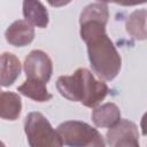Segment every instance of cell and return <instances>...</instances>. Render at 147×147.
Returning a JSON list of instances; mask_svg holds the SVG:
<instances>
[{
    "mask_svg": "<svg viewBox=\"0 0 147 147\" xmlns=\"http://www.w3.org/2000/svg\"><path fill=\"white\" fill-rule=\"evenodd\" d=\"M80 38L86 42L92 70L102 80H113L121 70L122 59L114 42L106 33L107 23L79 21Z\"/></svg>",
    "mask_w": 147,
    "mask_h": 147,
    "instance_id": "obj_1",
    "label": "cell"
},
{
    "mask_svg": "<svg viewBox=\"0 0 147 147\" xmlns=\"http://www.w3.org/2000/svg\"><path fill=\"white\" fill-rule=\"evenodd\" d=\"M56 88L65 99L80 102L85 107L96 108L108 94V86L103 80L94 78L85 68L77 69L71 76H61L56 80Z\"/></svg>",
    "mask_w": 147,
    "mask_h": 147,
    "instance_id": "obj_2",
    "label": "cell"
},
{
    "mask_svg": "<svg viewBox=\"0 0 147 147\" xmlns=\"http://www.w3.org/2000/svg\"><path fill=\"white\" fill-rule=\"evenodd\" d=\"M24 131L30 147H63V140L48 119L38 111L29 113L24 119Z\"/></svg>",
    "mask_w": 147,
    "mask_h": 147,
    "instance_id": "obj_3",
    "label": "cell"
},
{
    "mask_svg": "<svg viewBox=\"0 0 147 147\" xmlns=\"http://www.w3.org/2000/svg\"><path fill=\"white\" fill-rule=\"evenodd\" d=\"M56 130L68 147H87L100 134L96 129L80 121L63 122Z\"/></svg>",
    "mask_w": 147,
    "mask_h": 147,
    "instance_id": "obj_4",
    "label": "cell"
},
{
    "mask_svg": "<svg viewBox=\"0 0 147 147\" xmlns=\"http://www.w3.org/2000/svg\"><path fill=\"white\" fill-rule=\"evenodd\" d=\"M24 71L28 79H34L47 83L53 74V63L47 53L34 49L29 53L24 60Z\"/></svg>",
    "mask_w": 147,
    "mask_h": 147,
    "instance_id": "obj_5",
    "label": "cell"
},
{
    "mask_svg": "<svg viewBox=\"0 0 147 147\" xmlns=\"http://www.w3.org/2000/svg\"><path fill=\"white\" fill-rule=\"evenodd\" d=\"M106 140L110 147H140L138 127L129 119H121L110 127L107 131Z\"/></svg>",
    "mask_w": 147,
    "mask_h": 147,
    "instance_id": "obj_6",
    "label": "cell"
},
{
    "mask_svg": "<svg viewBox=\"0 0 147 147\" xmlns=\"http://www.w3.org/2000/svg\"><path fill=\"white\" fill-rule=\"evenodd\" d=\"M5 37L7 42L10 45L15 47H23L32 42L34 38V29L26 21L17 20L7 28Z\"/></svg>",
    "mask_w": 147,
    "mask_h": 147,
    "instance_id": "obj_7",
    "label": "cell"
},
{
    "mask_svg": "<svg viewBox=\"0 0 147 147\" xmlns=\"http://www.w3.org/2000/svg\"><path fill=\"white\" fill-rule=\"evenodd\" d=\"M92 121L99 127H113L121 121V110L113 103L108 102L94 108L92 113Z\"/></svg>",
    "mask_w": 147,
    "mask_h": 147,
    "instance_id": "obj_8",
    "label": "cell"
},
{
    "mask_svg": "<svg viewBox=\"0 0 147 147\" xmlns=\"http://www.w3.org/2000/svg\"><path fill=\"white\" fill-rule=\"evenodd\" d=\"M23 15L28 23L37 28H46L48 25V13L40 1L25 0L23 1Z\"/></svg>",
    "mask_w": 147,
    "mask_h": 147,
    "instance_id": "obj_9",
    "label": "cell"
},
{
    "mask_svg": "<svg viewBox=\"0 0 147 147\" xmlns=\"http://www.w3.org/2000/svg\"><path fill=\"white\" fill-rule=\"evenodd\" d=\"M1 77H0V82H1V86L2 87H7L13 85V83L17 79V77L21 74V62L20 60L13 54V53H8L5 52L1 54Z\"/></svg>",
    "mask_w": 147,
    "mask_h": 147,
    "instance_id": "obj_10",
    "label": "cell"
},
{
    "mask_svg": "<svg viewBox=\"0 0 147 147\" xmlns=\"http://www.w3.org/2000/svg\"><path fill=\"white\" fill-rule=\"evenodd\" d=\"M126 32L137 40L147 39V10L137 9L132 11L125 22Z\"/></svg>",
    "mask_w": 147,
    "mask_h": 147,
    "instance_id": "obj_11",
    "label": "cell"
},
{
    "mask_svg": "<svg viewBox=\"0 0 147 147\" xmlns=\"http://www.w3.org/2000/svg\"><path fill=\"white\" fill-rule=\"evenodd\" d=\"M0 116L2 119L15 121L22 110V101L18 94L14 92L2 91L0 94Z\"/></svg>",
    "mask_w": 147,
    "mask_h": 147,
    "instance_id": "obj_12",
    "label": "cell"
},
{
    "mask_svg": "<svg viewBox=\"0 0 147 147\" xmlns=\"http://www.w3.org/2000/svg\"><path fill=\"white\" fill-rule=\"evenodd\" d=\"M17 91L29 98V99H32L37 102H45V101H48L52 99V94L47 91V87H46V84L42 83V82H39V80H34V79H28L17 87Z\"/></svg>",
    "mask_w": 147,
    "mask_h": 147,
    "instance_id": "obj_13",
    "label": "cell"
},
{
    "mask_svg": "<svg viewBox=\"0 0 147 147\" xmlns=\"http://www.w3.org/2000/svg\"><path fill=\"white\" fill-rule=\"evenodd\" d=\"M87 147H106V145H105V140H103V138H102V136L101 134H99Z\"/></svg>",
    "mask_w": 147,
    "mask_h": 147,
    "instance_id": "obj_14",
    "label": "cell"
},
{
    "mask_svg": "<svg viewBox=\"0 0 147 147\" xmlns=\"http://www.w3.org/2000/svg\"><path fill=\"white\" fill-rule=\"evenodd\" d=\"M140 129H141L142 134H144V136H147V111L144 114V116H142V118H141Z\"/></svg>",
    "mask_w": 147,
    "mask_h": 147,
    "instance_id": "obj_15",
    "label": "cell"
}]
</instances>
